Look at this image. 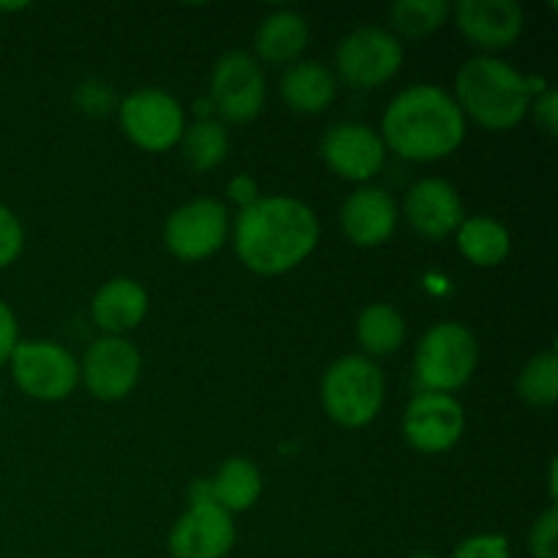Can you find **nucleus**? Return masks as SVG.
I'll list each match as a JSON object with an SVG mask.
<instances>
[{"mask_svg":"<svg viewBox=\"0 0 558 558\" xmlns=\"http://www.w3.org/2000/svg\"><path fill=\"white\" fill-rule=\"evenodd\" d=\"M74 101L82 112L107 114L114 104V93H112V87L104 85V82L87 80V82H82V85H76Z\"/></svg>","mask_w":558,"mask_h":558,"instance_id":"nucleus-30","label":"nucleus"},{"mask_svg":"<svg viewBox=\"0 0 558 558\" xmlns=\"http://www.w3.org/2000/svg\"><path fill=\"white\" fill-rule=\"evenodd\" d=\"M9 365L16 387L36 401H63L80 381V363L54 341H20Z\"/></svg>","mask_w":558,"mask_h":558,"instance_id":"nucleus-6","label":"nucleus"},{"mask_svg":"<svg viewBox=\"0 0 558 558\" xmlns=\"http://www.w3.org/2000/svg\"><path fill=\"white\" fill-rule=\"evenodd\" d=\"M450 11L447 0H398L390 9V22L401 36L423 38L439 31Z\"/></svg>","mask_w":558,"mask_h":558,"instance_id":"nucleus-25","label":"nucleus"},{"mask_svg":"<svg viewBox=\"0 0 558 558\" xmlns=\"http://www.w3.org/2000/svg\"><path fill=\"white\" fill-rule=\"evenodd\" d=\"M398 207L385 189L363 185L352 191L341 205L343 234L360 248H376L396 232Z\"/></svg>","mask_w":558,"mask_h":558,"instance_id":"nucleus-17","label":"nucleus"},{"mask_svg":"<svg viewBox=\"0 0 558 558\" xmlns=\"http://www.w3.org/2000/svg\"><path fill=\"white\" fill-rule=\"evenodd\" d=\"M20 9H25V3H5V5H0V11H20Z\"/></svg>","mask_w":558,"mask_h":558,"instance_id":"nucleus-35","label":"nucleus"},{"mask_svg":"<svg viewBox=\"0 0 558 558\" xmlns=\"http://www.w3.org/2000/svg\"><path fill=\"white\" fill-rule=\"evenodd\" d=\"M379 136L407 161H439L461 147L466 118L445 87L412 85L387 104Z\"/></svg>","mask_w":558,"mask_h":558,"instance_id":"nucleus-2","label":"nucleus"},{"mask_svg":"<svg viewBox=\"0 0 558 558\" xmlns=\"http://www.w3.org/2000/svg\"><path fill=\"white\" fill-rule=\"evenodd\" d=\"M466 428L463 407L445 392H420L403 412V436L420 452H447L458 445Z\"/></svg>","mask_w":558,"mask_h":558,"instance_id":"nucleus-12","label":"nucleus"},{"mask_svg":"<svg viewBox=\"0 0 558 558\" xmlns=\"http://www.w3.org/2000/svg\"><path fill=\"white\" fill-rule=\"evenodd\" d=\"M147 308H150V298H147L145 287L140 281H134V278H112L96 292L90 314L93 322L107 336L125 338V332L142 325Z\"/></svg>","mask_w":558,"mask_h":558,"instance_id":"nucleus-18","label":"nucleus"},{"mask_svg":"<svg viewBox=\"0 0 558 558\" xmlns=\"http://www.w3.org/2000/svg\"><path fill=\"white\" fill-rule=\"evenodd\" d=\"M403 63V44L385 27L365 25L341 38L336 49V69L349 85L379 87L398 74Z\"/></svg>","mask_w":558,"mask_h":558,"instance_id":"nucleus-8","label":"nucleus"},{"mask_svg":"<svg viewBox=\"0 0 558 558\" xmlns=\"http://www.w3.org/2000/svg\"><path fill=\"white\" fill-rule=\"evenodd\" d=\"M16 343H20V325H16L14 311L0 300V368L11 360Z\"/></svg>","mask_w":558,"mask_h":558,"instance_id":"nucleus-32","label":"nucleus"},{"mask_svg":"<svg viewBox=\"0 0 558 558\" xmlns=\"http://www.w3.org/2000/svg\"><path fill=\"white\" fill-rule=\"evenodd\" d=\"M458 248L472 265L477 267H496L510 256L512 240L510 232L501 221L490 216H472L463 218L461 227L456 229Z\"/></svg>","mask_w":558,"mask_h":558,"instance_id":"nucleus-21","label":"nucleus"},{"mask_svg":"<svg viewBox=\"0 0 558 558\" xmlns=\"http://www.w3.org/2000/svg\"><path fill=\"white\" fill-rule=\"evenodd\" d=\"M80 374L90 396L101 401H120L140 381L142 354L129 338L104 336L87 347Z\"/></svg>","mask_w":558,"mask_h":558,"instance_id":"nucleus-11","label":"nucleus"},{"mask_svg":"<svg viewBox=\"0 0 558 558\" xmlns=\"http://www.w3.org/2000/svg\"><path fill=\"white\" fill-rule=\"evenodd\" d=\"M518 396L529 407L537 409H548L558 401V357L554 349L537 354L523 365L521 376H518Z\"/></svg>","mask_w":558,"mask_h":558,"instance_id":"nucleus-26","label":"nucleus"},{"mask_svg":"<svg viewBox=\"0 0 558 558\" xmlns=\"http://www.w3.org/2000/svg\"><path fill=\"white\" fill-rule=\"evenodd\" d=\"M548 485H550V496L556 499V461H550V474H548Z\"/></svg>","mask_w":558,"mask_h":558,"instance_id":"nucleus-34","label":"nucleus"},{"mask_svg":"<svg viewBox=\"0 0 558 558\" xmlns=\"http://www.w3.org/2000/svg\"><path fill=\"white\" fill-rule=\"evenodd\" d=\"M385 374L365 354H347L322 376L325 412L343 428H363L374 423L385 407Z\"/></svg>","mask_w":558,"mask_h":558,"instance_id":"nucleus-4","label":"nucleus"},{"mask_svg":"<svg viewBox=\"0 0 558 558\" xmlns=\"http://www.w3.org/2000/svg\"><path fill=\"white\" fill-rule=\"evenodd\" d=\"M322 158L327 167L336 174L347 180H357L365 183L379 169L385 167V142H381L379 131H374L365 123H336L327 129L325 140H322Z\"/></svg>","mask_w":558,"mask_h":558,"instance_id":"nucleus-14","label":"nucleus"},{"mask_svg":"<svg viewBox=\"0 0 558 558\" xmlns=\"http://www.w3.org/2000/svg\"><path fill=\"white\" fill-rule=\"evenodd\" d=\"M227 194L229 199L238 202L240 210H243V207L254 205V202L259 199V185H256V180L251 178V174H238V178L229 180Z\"/></svg>","mask_w":558,"mask_h":558,"instance_id":"nucleus-33","label":"nucleus"},{"mask_svg":"<svg viewBox=\"0 0 558 558\" xmlns=\"http://www.w3.org/2000/svg\"><path fill=\"white\" fill-rule=\"evenodd\" d=\"M229 123H248L262 112L267 98L265 71L259 60L243 49H232L218 58L210 74V96H207Z\"/></svg>","mask_w":558,"mask_h":558,"instance_id":"nucleus-9","label":"nucleus"},{"mask_svg":"<svg viewBox=\"0 0 558 558\" xmlns=\"http://www.w3.org/2000/svg\"><path fill=\"white\" fill-rule=\"evenodd\" d=\"M234 523L216 501H191L169 534L174 558H223L232 550Z\"/></svg>","mask_w":558,"mask_h":558,"instance_id":"nucleus-13","label":"nucleus"},{"mask_svg":"<svg viewBox=\"0 0 558 558\" xmlns=\"http://www.w3.org/2000/svg\"><path fill=\"white\" fill-rule=\"evenodd\" d=\"M543 76H526L494 54L469 58L456 76V104L463 118L488 131H510L526 118L534 98L545 90Z\"/></svg>","mask_w":558,"mask_h":558,"instance_id":"nucleus-3","label":"nucleus"},{"mask_svg":"<svg viewBox=\"0 0 558 558\" xmlns=\"http://www.w3.org/2000/svg\"><path fill=\"white\" fill-rule=\"evenodd\" d=\"M409 223L417 234L428 240H441L456 232L466 218L463 202L458 196L456 185L439 178H425L409 189L407 202H403Z\"/></svg>","mask_w":558,"mask_h":558,"instance_id":"nucleus-16","label":"nucleus"},{"mask_svg":"<svg viewBox=\"0 0 558 558\" xmlns=\"http://www.w3.org/2000/svg\"><path fill=\"white\" fill-rule=\"evenodd\" d=\"M409 558H439L436 554H428V550H420V554H412Z\"/></svg>","mask_w":558,"mask_h":558,"instance_id":"nucleus-36","label":"nucleus"},{"mask_svg":"<svg viewBox=\"0 0 558 558\" xmlns=\"http://www.w3.org/2000/svg\"><path fill=\"white\" fill-rule=\"evenodd\" d=\"M319 243V218L298 196H259L234 221V251L248 270L281 276L308 259Z\"/></svg>","mask_w":558,"mask_h":558,"instance_id":"nucleus-1","label":"nucleus"},{"mask_svg":"<svg viewBox=\"0 0 558 558\" xmlns=\"http://www.w3.org/2000/svg\"><path fill=\"white\" fill-rule=\"evenodd\" d=\"M529 554L534 558H558V512L548 507L529 532Z\"/></svg>","mask_w":558,"mask_h":558,"instance_id":"nucleus-28","label":"nucleus"},{"mask_svg":"<svg viewBox=\"0 0 558 558\" xmlns=\"http://www.w3.org/2000/svg\"><path fill=\"white\" fill-rule=\"evenodd\" d=\"M213 501L229 515L245 512L259 501L262 496V474L248 458H227L216 477L210 480Z\"/></svg>","mask_w":558,"mask_h":558,"instance_id":"nucleus-22","label":"nucleus"},{"mask_svg":"<svg viewBox=\"0 0 558 558\" xmlns=\"http://www.w3.org/2000/svg\"><path fill=\"white\" fill-rule=\"evenodd\" d=\"M458 31L480 49H505L523 33L521 3L515 0H461L452 9Z\"/></svg>","mask_w":558,"mask_h":558,"instance_id":"nucleus-15","label":"nucleus"},{"mask_svg":"<svg viewBox=\"0 0 558 558\" xmlns=\"http://www.w3.org/2000/svg\"><path fill=\"white\" fill-rule=\"evenodd\" d=\"M452 558H512L510 543L501 534H474L456 548Z\"/></svg>","mask_w":558,"mask_h":558,"instance_id":"nucleus-29","label":"nucleus"},{"mask_svg":"<svg viewBox=\"0 0 558 558\" xmlns=\"http://www.w3.org/2000/svg\"><path fill=\"white\" fill-rule=\"evenodd\" d=\"M229 238V213L221 202L202 196L180 205L163 227V243L178 259L199 262L216 254Z\"/></svg>","mask_w":558,"mask_h":558,"instance_id":"nucleus-10","label":"nucleus"},{"mask_svg":"<svg viewBox=\"0 0 558 558\" xmlns=\"http://www.w3.org/2000/svg\"><path fill=\"white\" fill-rule=\"evenodd\" d=\"M178 145L191 169H196V172H210V169H218L227 161L229 131L216 118L196 120V123L185 125Z\"/></svg>","mask_w":558,"mask_h":558,"instance_id":"nucleus-24","label":"nucleus"},{"mask_svg":"<svg viewBox=\"0 0 558 558\" xmlns=\"http://www.w3.org/2000/svg\"><path fill=\"white\" fill-rule=\"evenodd\" d=\"M477 338L461 322H439L417 343L414 371L428 392L461 390L477 371Z\"/></svg>","mask_w":558,"mask_h":558,"instance_id":"nucleus-5","label":"nucleus"},{"mask_svg":"<svg viewBox=\"0 0 558 558\" xmlns=\"http://www.w3.org/2000/svg\"><path fill=\"white\" fill-rule=\"evenodd\" d=\"M120 125L136 147L163 153L180 142L185 131V112L174 96L158 87H140L118 107Z\"/></svg>","mask_w":558,"mask_h":558,"instance_id":"nucleus-7","label":"nucleus"},{"mask_svg":"<svg viewBox=\"0 0 558 558\" xmlns=\"http://www.w3.org/2000/svg\"><path fill=\"white\" fill-rule=\"evenodd\" d=\"M0 398H3V390H0Z\"/></svg>","mask_w":558,"mask_h":558,"instance_id":"nucleus-37","label":"nucleus"},{"mask_svg":"<svg viewBox=\"0 0 558 558\" xmlns=\"http://www.w3.org/2000/svg\"><path fill=\"white\" fill-rule=\"evenodd\" d=\"M336 74L316 60H294L281 76V98L300 114L325 112L336 101Z\"/></svg>","mask_w":558,"mask_h":558,"instance_id":"nucleus-19","label":"nucleus"},{"mask_svg":"<svg viewBox=\"0 0 558 558\" xmlns=\"http://www.w3.org/2000/svg\"><path fill=\"white\" fill-rule=\"evenodd\" d=\"M534 112V120H537L539 129L545 131L548 136H556L558 131V93L554 87H545L537 98L529 107Z\"/></svg>","mask_w":558,"mask_h":558,"instance_id":"nucleus-31","label":"nucleus"},{"mask_svg":"<svg viewBox=\"0 0 558 558\" xmlns=\"http://www.w3.org/2000/svg\"><path fill=\"white\" fill-rule=\"evenodd\" d=\"M22 248H25V229H22L16 213L0 202V270L14 265Z\"/></svg>","mask_w":558,"mask_h":558,"instance_id":"nucleus-27","label":"nucleus"},{"mask_svg":"<svg viewBox=\"0 0 558 558\" xmlns=\"http://www.w3.org/2000/svg\"><path fill=\"white\" fill-rule=\"evenodd\" d=\"M357 343L374 357H392L403 347L407 338V322L401 311L390 303H371L360 311L357 325Z\"/></svg>","mask_w":558,"mask_h":558,"instance_id":"nucleus-23","label":"nucleus"},{"mask_svg":"<svg viewBox=\"0 0 558 558\" xmlns=\"http://www.w3.org/2000/svg\"><path fill=\"white\" fill-rule=\"evenodd\" d=\"M308 47V22L294 9H276L259 22L254 49L267 63H294Z\"/></svg>","mask_w":558,"mask_h":558,"instance_id":"nucleus-20","label":"nucleus"}]
</instances>
